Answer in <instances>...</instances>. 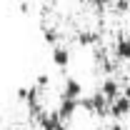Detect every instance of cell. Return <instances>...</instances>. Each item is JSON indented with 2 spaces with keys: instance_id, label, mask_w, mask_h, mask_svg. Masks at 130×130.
Segmentation results:
<instances>
[{
  "instance_id": "cell-1",
  "label": "cell",
  "mask_w": 130,
  "mask_h": 130,
  "mask_svg": "<svg viewBox=\"0 0 130 130\" xmlns=\"http://www.w3.org/2000/svg\"><path fill=\"white\" fill-rule=\"evenodd\" d=\"M80 108L85 110V113H90V115H98V118L110 115V103L100 95V90L93 93V95H83L80 98Z\"/></svg>"
},
{
  "instance_id": "cell-2",
  "label": "cell",
  "mask_w": 130,
  "mask_h": 130,
  "mask_svg": "<svg viewBox=\"0 0 130 130\" xmlns=\"http://www.w3.org/2000/svg\"><path fill=\"white\" fill-rule=\"evenodd\" d=\"M38 125L43 130H65V123L60 120V115L55 110H43L38 115Z\"/></svg>"
},
{
  "instance_id": "cell-3",
  "label": "cell",
  "mask_w": 130,
  "mask_h": 130,
  "mask_svg": "<svg viewBox=\"0 0 130 130\" xmlns=\"http://www.w3.org/2000/svg\"><path fill=\"white\" fill-rule=\"evenodd\" d=\"M83 98V83L78 78H65L63 90H60V100H80Z\"/></svg>"
},
{
  "instance_id": "cell-4",
  "label": "cell",
  "mask_w": 130,
  "mask_h": 130,
  "mask_svg": "<svg viewBox=\"0 0 130 130\" xmlns=\"http://www.w3.org/2000/svg\"><path fill=\"white\" fill-rule=\"evenodd\" d=\"M128 115H130V98H125L123 93H120V95L110 103V118L123 120V118H128Z\"/></svg>"
},
{
  "instance_id": "cell-5",
  "label": "cell",
  "mask_w": 130,
  "mask_h": 130,
  "mask_svg": "<svg viewBox=\"0 0 130 130\" xmlns=\"http://www.w3.org/2000/svg\"><path fill=\"white\" fill-rule=\"evenodd\" d=\"M120 93H123V88H120V83L115 80V78H105V80H103V85H100V95L105 98L108 103H113Z\"/></svg>"
},
{
  "instance_id": "cell-6",
  "label": "cell",
  "mask_w": 130,
  "mask_h": 130,
  "mask_svg": "<svg viewBox=\"0 0 130 130\" xmlns=\"http://www.w3.org/2000/svg\"><path fill=\"white\" fill-rule=\"evenodd\" d=\"M80 110V100H60V105H58V110L55 113L60 115V120L68 123V120H73V115Z\"/></svg>"
},
{
  "instance_id": "cell-7",
  "label": "cell",
  "mask_w": 130,
  "mask_h": 130,
  "mask_svg": "<svg viewBox=\"0 0 130 130\" xmlns=\"http://www.w3.org/2000/svg\"><path fill=\"white\" fill-rule=\"evenodd\" d=\"M50 58H53V65H55V68L65 70V68L70 65V50L58 43V45H53V55H50Z\"/></svg>"
},
{
  "instance_id": "cell-8",
  "label": "cell",
  "mask_w": 130,
  "mask_h": 130,
  "mask_svg": "<svg viewBox=\"0 0 130 130\" xmlns=\"http://www.w3.org/2000/svg\"><path fill=\"white\" fill-rule=\"evenodd\" d=\"M115 58L120 63H130V38L128 35H120L115 40Z\"/></svg>"
},
{
  "instance_id": "cell-9",
  "label": "cell",
  "mask_w": 130,
  "mask_h": 130,
  "mask_svg": "<svg viewBox=\"0 0 130 130\" xmlns=\"http://www.w3.org/2000/svg\"><path fill=\"white\" fill-rule=\"evenodd\" d=\"M78 43H80L83 48H93V45L100 43V35H98L95 30H83L80 35H78Z\"/></svg>"
},
{
  "instance_id": "cell-10",
  "label": "cell",
  "mask_w": 130,
  "mask_h": 130,
  "mask_svg": "<svg viewBox=\"0 0 130 130\" xmlns=\"http://www.w3.org/2000/svg\"><path fill=\"white\" fill-rule=\"evenodd\" d=\"M43 38H45V43H50V45H58V30L55 28H43Z\"/></svg>"
},
{
  "instance_id": "cell-11",
  "label": "cell",
  "mask_w": 130,
  "mask_h": 130,
  "mask_svg": "<svg viewBox=\"0 0 130 130\" xmlns=\"http://www.w3.org/2000/svg\"><path fill=\"white\" fill-rule=\"evenodd\" d=\"M115 13H118V15L130 13V0H115Z\"/></svg>"
},
{
  "instance_id": "cell-12",
  "label": "cell",
  "mask_w": 130,
  "mask_h": 130,
  "mask_svg": "<svg viewBox=\"0 0 130 130\" xmlns=\"http://www.w3.org/2000/svg\"><path fill=\"white\" fill-rule=\"evenodd\" d=\"M85 3H88V5H93L95 10H105V8L110 5V0H85Z\"/></svg>"
},
{
  "instance_id": "cell-13",
  "label": "cell",
  "mask_w": 130,
  "mask_h": 130,
  "mask_svg": "<svg viewBox=\"0 0 130 130\" xmlns=\"http://www.w3.org/2000/svg\"><path fill=\"white\" fill-rule=\"evenodd\" d=\"M110 130H125V128H123L120 123H113V125H110Z\"/></svg>"
},
{
  "instance_id": "cell-14",
  "label": "cell",
  "mask_w": 130,
  "mask_h": 130,
  "mask_svg": "<svg viewBox=\"0 0 130 130\" xmlns=\"http://www.w3.org/2000/svg\"><path fill=\"white\" fill-rule=\"evenodd\" d=\"M123 95H125V98H130V85H125V88H123Z\"/></svg>"
}]
</instances>
